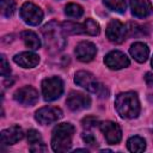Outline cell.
Here are the masks:
<instances>
[{
	"label": "cell",
	"instance_id": "cell-25",
	"mask_svg": "<svg viewBox=\"0 0 153 153\" xmlns=\"http://www.w3.org/2000/svg\"><path fill=\"white\" fill-rule=\"evenodd\" d=\"M16 10L14 0H1V13L5 17H11Z\"/></svg>",
	"mask_w": 153,
	"mask_h": 153
},
{
	"label": "cell",
	"instance_id": "cell-30",
	"mask_svg": "<svg viewBox=\"0 0 153 153\" xmlns=\"http://www.w3.org/2000/svg\"><path fill=\"white\" fill-rule=\"evenodd\" d=\"M152 67H153V57H152Z\"/></svg>",
	"mask_w": 153,
	"mask_h": 153
},
{
	"label": "cell",
	"instance_id": "cell-6",
	"mask_svg": "<svg viewBox=\"0 0 153 153\" xmlns=\"http://www.w3.org/2000/svg\"><path fill=\"white\" fill-rule=\"evenodd\" d=\"M20 17H22V19L26 24L32 25V26H36V25H38L42 22V19H43V12L35 4H32V2H25L20 7Z\"/></svg>",
	"mask_w": 153,
	"mask_h": 153
},
{
	"label": "cell",
	"instance_id": "cell-27",
	"mask_svg": "<svg viewBox=\"0 0 153 153\" xmlns=\"http://www.w3.org/2000/svg\"><path fill=\"white\" fill-rule=\"evenodd\" d=\"M97 123H98L97 118H94V117H92V116H88V117H86V118L82 120V126H84L86 129H88V128H91V127H94Z\"/></svg>",
	"mask_w": 153,
	"mask_h": 153
},
{
	"label": "cell",
	"instance_id": "cell-28",
	"mask_svg": "<svg viewBox=\"0 0 153 153\" xmlns=\"http://www.w3.org/2000/svg\"><path fill=\"white\" fill-rule=\"evenodd\" d=\"M82 140L86 143H88L90 146H96L97 145V141H96L94 136L91 133H82Z\"/></svg>",
	"mask_w": 153,
	"mask_h": 153
},
{
	"label": "cell",
	"instance_id": "cell-21",
	"mask_svg": "<svg viewBox=\"0 0 153 153\" xmlns=\"http://www.w3.org/2000/svg\"><path fill=\"white\" fill-rule=\"evenodd\" d=\"M105 6L111 10V11H115L117 13H123L126 11V0H103Z\"/></svg>",
	"mask_w": 153,
	"mask_h": 153
},
{
	"label": "cell",
	"instance_id": "cell-2",
	"mask_svg": "<svg viewBox=\"0 0 153 153\" xmlns=\"http://www.w3.org/2000/svg\"><path fill=\"white\" fill-rule=\"evenodd\" d=\"M115 108L123 118H135L140 114V102L135 92L120 93L115 99Z\"/></svg>",
	"mask_w": 153,
	"mask_h": 153
},
{
	"label": "cell",
	"instance_id": "cell-26",
	"mask_svg": "<svg viewBox=\"0 0 153 153\" xmlns=\"http://www.w3.org/2000/svg\"><path fill=\"white\" fill-rule=\"evenodd\" d=\"M11 74V68L10 65L7 63V60L5 55H1V75L2 76H8Z\"/></svg>",
	"mask_w": 153,
	"mask_h": 153
},
{
	"label": "cell",
	"instance_id": "cell-12",
	"mask_svg": "<svg viewBox=\"0 0 153 153\" xmlns=\"http://www.w3.org/2000/svg\"><path fill=\"white\" fill-rule=\"evenodd\" d=\"M16 102L22 105H33L38 100V92L31 86H23L18 88L13 94Z\"/></svg>",
	"mask_w": 153,
	"mask_h": 153
},
{
	"label": "cell",
	"instance_id": "cell-22",
	"mask_svg": "<svg viewBox=\"0 0 153 153\" xmlns=\"http://www.w3.org/2000/svg\"><path fill=\"white\" fill-rule=\"evenodd\" d=\"M65 13L66 16H68L69 18H79L82 16L84 13V10L80 5L78 4H68L66 7H65Z\"/></svg>",
	"mask_w": 153,
	"mask_h": 153
},
{
	"label": "cell",
	"instance_id": "cell-4",
	"mask_svg": "<svg viewBox=\"0 0 153 153\" xmlns=\"http://www.w3.org/2000/svg\"><path fill=\"white\" fill-rule=\"evenodd\" d=\"M74 81L76 85L81 86L88 92L96 93L99 97H108V91L104 87V85L90 72H86V71L76 72L74 75Z\"/></svg>",
	"mask_w": 153,
	"mask_h": 153
},
{
	"label": "cell",
	"instance_id": "cell-9",
	"mask_svg": "<svg viewBox=\"0 0 153 153\" xmlns=\"http://www.w3.org/2000/svg\"><path fill=\"white\" fill-rule=\"evenodd\" d=\"M66 104H67V106L72 111H80V110H84V109L90 108V105H91V98L88 96H86L85 93L72 91L68 94L67 99H66Z\"/></svg>",
	"mask_w": 153,
	"mask_h": 153
},
{
	"label": "cell",
	"instance_id": "cell-3",
	"mask_svg": "<svg viewBox=\"0 0 153 153\" xmlns=\"http://www.w3.org/2000/svg\"><path fill=\"white\" fill-rule=\"evenodd\" d=\"M75 129L71 123H60L53 130L51 136V147L55 152L63 153L71 149L72 137Z\"/></svg>",
	"mask_w": 153,
	"mask_h": 153
},
{
	"label": "cell",
	"instance_id": "cell-29",
	"mask_svg": "<svg viewBox=\"0 0 153 153\" xmlns=\"http://www.w3.org/2000/svg\"><path fill=\"white\" fill-rule=\"evenodd\" d=\"M145 81H146V84H147L148 86L153 87V73L147 72V73L145 74Z\"/></svg>",
	"mask_w": 153,
	"mask_h": 153
},
{
	"label": "cell",
	"instance_id": "cell-17",
	"mask_svg": "<svg viewBox=\"0 0 153 153\" xmlns=\"http://www.w3.org/2000/svg\"><path fill=\"white\" fill-rule=\"evenodd\" d=\"M129 51H130V55L134 57V60L140 63L145 62L149 55V49H148L147 44H145L142 42H135L134 44H131Z\"/></svg>",
	"mask_w": 153,
	"mask_h": 153
},
{
	"label": "cell",
	"instance_id": "cell-14",
	"mask_svg": "<svg viewBox=\"0 0 153 153\" xmlns=\"http://www.w3.org/2000/svg\"><path fill=\"white\" fill-rule=\"evenodd\" d=\"M13 61L23 68H33L39 62V56L32 51H23L14 55Z\"/></svg>",
	"mask_w": 153,
	"mask_h": 153
},
{
	"label": "cell",
	"instance_id": "cell-23",
	"mask_svg": "<svg viewBox=\"0 0 153 153\" xmlns=\"http://www.w3.org/2000/svg\"><path fill=\"white\" fill-rule=\"evenodd\" d=\"M62 29L66 33H71V35H75V33H82L84 31V25L73 23V22H65L62 23Z\"/></svg>",
	"mask_w": 153,
	"mask_h": 153
},
{
	"label": "cell",
	"instance_id": "cell-8",
	"mask_svg": "<svg viewBox=\"0 0 153 153\" xmlns=\"http://www.w3.org/2000/svg\"><path fill=\"white\" fill-rule=\"evenodd\" d=\"M35 117L41 124H50L62 117V110L57 106H44L36 111Z\"/></svg>",
	"mask_w": 153,
	"mask_h": 153
},
{
	"label": "cell",
	"instance_id": "cell-7",
	"mask_svg": "<svg viewBox=\"0 0 153 153\" xmlns=\"http://www.w3.org/2000/svg\"><path fill=\"white\" fill-rule=\"evenodd\" d=\"M105 32L106 37L112 43H122L127 37V27L117 19H112L109 22Z\"/></svg>",
	"mask_w": 153,
	"mask_h": 153
},
{
	"label": "cell",
	"instance_id": "cell-18",
	"mask_svg": "<svg viewBox=\"0 0 153 153\" xmlns=\"http://www.w3.org/2000/svg\"><path fill=\"white\" fill-rule=\"evenodd\" d=\"M27 142L30 143V151L31 152H44L47 151V147L42 140L41 134L35 130L31 129L27 131Z\"/></svg>",
	"mask_w": 153,
	"mask_h": 153
},
{
	"label": "cell",
	"instance_id": "cell-19",
	"mask_svg": "<svg viewBox=\"0 0 153 153\" xmlns=\"http://www.w3.org/2000/svg\"><path fill=\"white\" fill-rule=\"evenodd\" d=\"M22 39H23L24 44L31 50H36L41 47V41H39L38 36L32 31H29V30L23 31L22 32Z\"/></svg>",
	"mask_w": 153,
	"mask_h": 153
},
{
	"label": "cell",
	"instance_id": "cell-13",
	"mask_svg": "<svg viewBox=\"0 0 153 153\" xmlns=\"http://www.w3.org/2000/svg\"><path fill=\"white\" fill-rule=\"evenodd\" d=\"M96 53H97V48L93 43L91 42H87V41H84V42H80L76 47H75V55H76V59L81 62H90L94 59L96 56Z\"/></svg>",
	"mask_w": 153,
	"mask_h": 153
},
{
	"label": "cell",
	"instance_id": "cell-10",
	"mask_svg": "<svg viewBox=\"0 0 153 153\" xmlns=\"http://www.w3.org/2000/svg\"><path fill=\"white\" fill-rule=\"evenodd\" d=\"M99 128H100L102 133L104 134L105 140L108 141V143L116 145L121 141L122 130H121V128L117 123L111 122V121H105V122H102L99 124Z\"/></svg>",
	"mask_w": 153,
	"mask_h": 153
},
{
	"label": "cell",
	"instance_id": "cell-16",
	"mask_svg": "<svg viewBox=\"0 0 153 153\" xmlns=\"http://www.w3.org/2000/svg\"><path fill=\"white\" fill-rule=\"evenodd\" d=\"M130 10L136 18H146L153 11L149 0H130Z\"/></svg>",
	"mask_w": 153,
	"mask_h": 153
},
{
	"label": "cell",
	"instance_id": "cell-5",
	"mask_svg": "<svg viewBox=\"0 0 153 153\" xmlns=\"http://www.w3.org/2000/svg\"><path fill=\"white\" fill-rule=\"evenodd\" d=\"M63 93V81L59 76H50L42 81V94L44 100L51 102Z\"/></svg>",
	"mask_w": 153,
	"mask_h": 153
},
{
	"label": "cell",
	"instance_id": "cell-11",
	"mask_svg": "<svg viewBox=\"0 0 153 153\" xmlns=\"http://www.w3.org/2000/svg\"><path fill=\"white\" fill-rule=\"evenodd\" d=\"M104 63L106 65V67H109L110 69H122L129 66L130 61L127 57V55L122 51L118 50H112L109 54L105 55L104 57Z\"/></svg>",
	"mask_w": 153,
	"mask_h": 153
},
{
	"label": "cell",
	"instance_id": "cell-24",
	"mask_svg": "<svg viewBox=\"0 0 153 153\" xmlns=\"http://www.w3.org/2000/svg\"><path fill=\"white\" fill-rule=\"evenodd\" d=\"M84 31H85L87 35L97 36V35L100 32V27H99L98 23H96L94 20H92L91 18H88V19H86L85 23H84Z\"/></svg>",
	"mask_w": 153,
	"mask_h": 153
},
{
	"label": "cell",
	"instance_id": "cell-15",
	"mask_svg": "<svg viewBox=\"0 0 153 153\" xmlns=\"http://www.w3.org/2000/svg\"><path fill=\"white\" fill-rule=\"evenodd\" d=\"M24 136L23 129L19 126H12L1 131V143L2 145H14Z\"/></svg>",
	"mask_w": 153,
	"mask_h": 153
},
{
	"label": "cell",
	"instance_id": "cell-20",
	"mask_svg": "<svg viewBox=\"0 0 153 153\" xmlns=\"http://www.w3.org/2000/svg\"><path fill=\"white\" fill-rule=\"evenodd\" d=\"M127 146H128V149L130 152H135V153H140V152H143L145 148H146V141L141 137V136H131L128 141H127Z\"/></svg>",
	"mask_w": 153,
	"mask_h": 153
},
{
	"label": "cell",
	"instance_id": "cell-1",
	"mask_svg": "<svg viewBox=\"0 0 153 153\" xmlns=\"http://www.w3.org/2000/svg\"><path fill=\"white\" fill-rule=\"evenodd\" d=\"M42 33L47 44V49H49L50 53H59L66 47L65 31L62 25H60L56 20L47 23L42 27Z\"/></svg>",
	"mask_w": 153,
	"mask_h": 153
}]
</instances>
